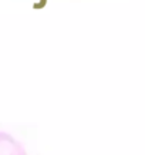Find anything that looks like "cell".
I'll list each match as a JSON object with an SVG mask.
<instances>
[{"label":"cell","instance_id":"cell-1","mask_svg":"<svg viewBox=\"0 0 145 155\" xmlns=\"http://www.w3.org/2000/svg\"><path fill=\"white\" fill-rule=\"evenodd\" d=\"M0 155H27L24 147L14 137L0 131Z\"/></svg>","mask_w":145,"mask_h":155}]
</instances>
